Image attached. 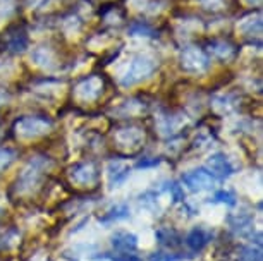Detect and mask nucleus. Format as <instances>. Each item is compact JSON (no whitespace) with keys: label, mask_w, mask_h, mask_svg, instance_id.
Returning <instances> with one entry per match:
<instances>
[{"label":"nucleus","mask_w":263,"mask_h":261,"mask_svg":"<svg viewBox=\"0 0 263 261\" xmlns=\"http://www.w3.org/2000/svg\"><path fill=\"white\" fill-rule=\"evenodd\" d=\"M229 222H231V229L239 235H248V234L253 232V222H251L250 216L237 215V216L229 218Z\"/></svg>","instance_id":"2eb2a0df"},{"label":"nucleus","mask_w":263,"mask_h":261,"mask_svg":"<svg viewBox=\"0 0 263 261\" xmlns=\"http://www.w3.org/2000/svg\"><path fill=\"white\" fill-rule=\"evenodd\" d=\"M112 246L114 249L121 251V253H131L138 248V237L135 234L126 232V230H119L112 235Z\"/></svg>","instance_id":"1a4fd4ad"},{"label":"nucleus","mask_w":263,"mask_h":261,"mask_svg":"<svg viewBox=\"0 0 263 261\" xmlns=\"http://www.w3.org/2000/svg\"><path fill=\"white\" fill-rule=\"evenodd\" d=\"M181 67L190 74H203L210 67V57L198 47H186L181 52Z\"/></svg>","instance_id":"f03ea898"},{"label":"nucleus","mask_w":263,"mask_h":261,"mask_svg":"<svg viewBox=\"0 0 263 261\" xmlns=\"http://www.w3.org/2000/svg\"><path fill=\"white\" fill-rule=\"evenodd\" d=\"M16 11V0H0V21L9 19Z\"/></svg>","instance_id":"aec40b11"},{"label":"nucleus","mask_w":263,"mask_h":261,"mask_svg":"<svg viewBox=\"0 0 263 261\" xmlns=\"http://www.w3.org/2000/svg\"><path fill=\"white\" fill-rule=\"evenodd\" d=\"M50 127H52V121L47 119V117H38V115L23 117V119H19L16 122V134L19 137L31 139V137H38V136L45 134Z\"/></svg>","instance_id":"7ed1b4c3"},{"label":"nucleus","mask_w":263,"mask_h":261,"mask_svg":"<svg viewBox=\"0 0 263 261\" xmlns=\"http://www.w3.org/2000/svg\"><path fill=\"white\" fill-rule=\"evenodd\" d=\"M237 29L241 33H245L246 36H258L260 38L261 34V14L260 11L255 12V14H250L246 16L245 19H241V23L237 24Z\"/></svg>","instance_id":"9d476101"},{"label":"nucleus","mask_w":263,"mask_h":261,"mask_svg":"<svg viewBox=\"0 0 263 261\" xmlns=\"http://www.w3.org/2000/svg\"><path fill=\"white\" fill-rule=\"evenodd\" d=\"M143 137H145V134L141 132V129H121L117 132V141L121 145H127V143L138 145V143L143 141Z\"/></svg>","instance_id":"dca6fc26"},{"label":"nucleus","mask_w":263,"mask_h":261,"mask_svg":"<svg viewBox=\"0 0 263 261\" xmlns=\"http://www.w3.org/2000/svg\"><path fill=\"white\" fill-rule=\"evenodd\" d=\"M110 261H143L141 258H138L136 254H117V256H114V258H110Z\"/></svg>","instance_id":"a878e982"},{"label":"nucleus","mask_w":263,"mask_h":261,"mask_svg":"<svg viewBox=\"0 0 263 261\" xmlns=\"http://www.w3.org/2000/svg\"><path fill=\"white\" fill-rule=\"evenodd\" d=\"M210 237H212V234L208 232L206 229H203V227H195L190 234H187L186 244L190 246V249H191V251H195V253H198V251H201V249L208 244V240H210Z\"/></svg>","instance_id":"f8f14e48"},{"label":"nucleus","mask_w":263,"mask_h":261,"mask_svg":"<svg viewBox=\"0 0 263 261\" xmlns=\"http://www.w3.org/2000/svg\"><path fill=\"white\" fill-rule=\"evenodd\" d=\"M43 167H45V162L40 160V158H34L29 162V165L26 169L23 170L21 177L17 180V191L19 193H24L26 189H31L34 184L38 182L40 179V174H42Z\"/></svg>","instance_id":"0eeeda50"},{"label":"nucleus","mask_w":263,"mask_h":261,"mask_svg":"<svg viewBox=\"0 0 263 261\" xmlns=\"http://www.w3.org/2000/svg\"><path fill=\"white\" fill-rule=\"evenodd\" d=\"M182 184L193 193H201V191L213 189L215 186V177H213L206 169H196L182 175Z\"/></svg>","instance_id":"20e7f679"},{"label":"nucleus","mask_w":263,"mask_h":261,"mask_svg":"<svg viewBox=\"0 0 263 261\" xmlns=\"http://www.w3.org/2000/svg\"><path fill=\"white\" fill-rule=\"evenodd\" d=\"M248 2H250V4H255V6H258V4H260L261 0H248Z\"/></svg>","instance_id":"cd10ccee"},{"label":"nucleus","mask_w":263,"mask_h":261,"mask_svg":"<svg viewBox=\"0 0 263 261\" xmlns=\"http://www.w3.org/2000/svg\"><path fill=\"white\" fill-rule=\"evenodd\" d=\"M14 158H16V153H14L12 150H7V148H0V170L7 169V167L14 162Z\"/></svg>","instance_id":"4be33fe9"},{"label":"nucleus","mask_w":263,"mask_h":261,"mask_svg":"<svg viewBox=\"0 0 263 261\" xmlns=\"http://www.w3.org/2000/svg\"><path fill=\"white\" fill-rule=\"evenodd\" d=\"M31 58L38 66H43V67H52V62H53V53L48 47H38L34 53L31 55Z\"/></svg>","instance_id":"a211bd4d"},{"label":"nucleus","mask_w":263,"mask_h":261,"mask_svg":"<svg viewBox=\"0 0 263 261\" xmlns=\"http://www.w3.org/2000/svg\"><path fill=\"white\" fill-rule=\"evenodd\" d=\"M129 216V208L126 205H117L114 206L107 211L105 215H103V218H100V222L103 224H112V222H117V220H124Z\"/></svg>","instance_id":"f3484780"},{"label":"nucleus","mask_w":263,"mask_h":261,"mask_svg":"<svg viewBox=\"0 0 263 261\" xmlns=\"http://www.w3.org/2000/svg\"><path fill=\"white\" fill-rule=\"evenodd\" d=\"M103 93V79L100 76H90L79 81L74 88V96L79 102H95Z\"/></svg>","instance_id":"39448f33"},{"label":"nucleus","mask_w":263,"mask_h":261,"mask_svg":"<svg viewBox=\"0 0 263 261\" xmlns=\"http://www.w3.org/2000/svg\"><path fill=\"white\" fill-rule=\"evenodd\" d=\"M241 261H261V251L260 248L248 246L241 251Z\"/></svg>","instance_id":"412c9836"},{"label":"nucleus","mask_w":263,"mask_h":261,"mask_svg":"<svg viewBox=\"0 0 263 261\" xmlns=\"http://www.w3.org/2000/svg\"><path fill=\"white\" fill-rule=\"evenodd\" d=\"M160 164V160H152V162H140L138 167H148V165H158Z\"/></svg>","instance_id":"bb28decb"},{"label":"nucleus","mask_w":263,"mask_h":261,"mask_svg":"<svg viewBox=\"0 0 263 261\" xmlns=\"http://www.w3.org/2000/svg\"><path fill=\"white\" fill-rule=\"evenodd\" d=\"M129 167L124 162H110L108 164V179H110L112 186H121L124 180L129 177Z\"/></svg>","instance_id":"4468645a"},{"label":"nucleus","mask_w":263,"mask_h":261,"mask_svg":"<svg viewBox=\"0 0 263 261\" xmlns=\"http://www.w3.org/2000/svg\"><path fill=\"white\" fill-rule=\"evenodd\" d=\"M205 9H222L224 7V0H200Z\"/></svg>","instance_id":"393cba45"},{"label":"nucleus","mask_w":263,"mask_h":261,"mask_svg":"<svg viewBox=\"0 0 263 261\" xmlns=\"http://www.w3.org/2000/svg\"><path fill=\"white\" fill-rule=\"evenodd\" d=\"M181 256L176 254H167V253H155L150 256V261H179Z\"/></svg>","instance_id":"b1692460"},{"label":"nucleus","mask_w":263,"mask_h":261,"mask_svg":"<svg viewBox=\"0 0 263 261\" xmlns=\"http://www.w3.org/2000/svg\"><path fill=\"white\" fill-rule=\"evenodd\" d=\"M6 47L7 50H11L14 53H23L28 48V34L23 29H14L6 34Z\"/></svg>","instance_id":"9b49d317"},{"label":"nucleus","mask_w":263,"mask_h":261,"mask_svg":"<svg viewBox=\"0 0 263 261\" xmlns=\"http://www.w3.org/2000/svg\"><path fill=\"white\" fill-rule=\"evenodd\" d=\"M98 175H100V172H98L97 165L93 164V162H83V164L71 167V170H69L71 180L81 186L95 184L98 180Z\"/></svg>","instance_id":"423d86ee"},{"label":"nucleus","mask_w":263,"mask_h":261,"mask_svg":"<svg viewBox=\"0 0 263 261\" xmlns=\"http://www.w3.org/2000/svg\"><path fill=\"white\" fill-rule=\"evenodd\" d=\"M157 69V62L155 58H152L150 55H136L131 61V66H129L127 72L122 76L121 85L124 88L135 86L138 83L145 81L146 77H150Z\"/></svg>","instance_id":"f257e3e1"},{"label":"nucleus","mask_w":263,"mask_h":261,"mask_svg":"<svg viewBox=\"0 0 263 261\" xmlns=\"http://www.w3.org/2000/svg\"><path fill=\"white\" fill-rule=\"evenodd\" d=\"M208 172L218 179H227L234 174V167L224 153H215L208 158Z\"/></svg>","instance_id":"6e6552de"},{"label":"nucleus","mask_w":263,"mask_h":261,"mask_svg":"<svg viewBox=\"0 0 263 261\" xmlns=\"http://www.w3.org/2000/svg\"><path fill=\"white\" fill-rule=\"evenodd\" d=\"M129 34L131 36H155V31H153L152 26H148L145 23H135L129 28Z\"/></svg>","instance_id":"6ab92c4d"},{"label":"nucleus","mask_w":263,"mask_h":261,"mask_svg":"<svg viewBox=\"0 0 263 261\" xmlns=\"http://www.w3.org/2000/svg\"><path fill=\"white\" fill-rule=\"evenodd\" d=\"M213 199H215L217 203H226V205H229V206L236 205V196L232 194L231 191H226V189L218 191V193L213 196Z\"/></svg>","instance_id":"5701e85b"},{"label":"nucleus","mask_w":263,"mask_h":261,"mask_svg":"<svg viewBox=\"0 0 263 261\" xmlns=\"http://www.w3.org/2000/svg\"><path fill=\"white\" fill-rule=\"evenodd\" d=\"M208 53L213 55L215 58H220V61H229L236 55V47L232 45L231 42H226V40H217V42H212L208 45Z\"/></svg>","instance_id":"ddd939ff"}]
</instances>
